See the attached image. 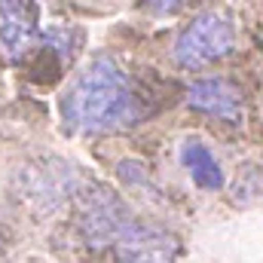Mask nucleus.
<instances>
[{
	"mask_svg": "<svg viewBox=\"0 0 263 263\" xmlns=\"http://www.w3.org/2000/svg\"><path fill=\"white\" fill-rule=\"evenodd\" d=\"M147 101L141 98L132 77L107 55L92 59L70 80L62 95V123L67 132L104 135L141 123Z\"/></svg>",
	"mask_w": 263,
	"mask_h": 263,
	"instance_id": "nucleus-1",
	"label": "nucleus"
},
{
	"mask_svg": "<svg viewBox=\"0 0 263 263\" xmlns=\"http://www.w3.org/2000/svg\"><path fill=\"white\" fill-rule=\"evenodd\" d=\"M80 233L89 248L110 251L117 263H175L178 239L141 217L107 187L80 196Z\"/></svg>",
	"mask_w": 263,
	"mask_h": 263,
	"instance_id": "nucleus-2",
	"label": "nucleus"
},
{
	"mask_svg": "<svg viewBox=\"0 0 263 263\" xmlns=\"http://www.w3.org/2000/svg\"><path fill=\"white\" fill-rule=\"evenodd\" d=\"M236 46V22L223 9H205L184 28L178 46H175V62L187 70L211 65L217 59H227Z\"/></svg>",
	"mask_w": 263,
	"mask_h": 263,
	"instance_id": "nucleus-3",
	"label": "nucleus"
},
{
	"mask_svg": "<svg viewBox=\"0 0 263 263\" xmlns=\"http://www.w3.org/2000/svg\"><path fill=\"white\" fill-rule=\"evenodd\" d=\"M43 43L37 0H0V52L9 62H22Z\"/></svg>",
	"mask_w": 263,
	"mask_h": 263,
	"instance_id": "nucleus-4",
	"label": "nucleus"
},
{
	"mask_svg": "<svg viewBox=\"0 0 263 263\" xmlns=\"http://www.w3.org/2000/svg\"><path fill=\"white\" fill-rule=\"evenodd\" d=\"M187 104L199 114L223 120V123H239L245 114V98H242L239 86L230 80H220V77H205V80L190 83Z\"/></svg>",
	"mask_w": 263,
	"mask_h": 263,
	"instance_id": "nucleus-5",
	"label": "nucleus"
},
{
	"mask_svg": "<svg viewBox=\"0 0 263 263\" xmlns=\"http://www.w3.org/2000/svg\"><path fill=\"white\" fill-rule=\"evenodd\" d=\"M181 162L184 168L190 172V178L196 181V187L202 190H220L223 187V172H220V162L217 156L196 138H187L181 144Z\"/></svg>",
	"mask_w": 263,
	"mask_h": 263,
	"instance_id": "nucleus-6",
	"label": "nucleus"
},
{
	"mask_svg": "<svg viewBox=\"0 0 263 263\" xmlns=\"http://www.w3.org/2000/svg\"><path fill=\"white\" fill-rule=\"evenodd\" d=\"M147 9H153V12H175L184 0H141Z\"/></svg>",
	"mask_w": 263,
	"mask_h": 263,
	"instance_id": "nucleus-7",
	"label": "nucleus"
}]
</instances>
